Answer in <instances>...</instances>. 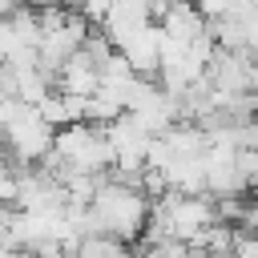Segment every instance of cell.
<instances>
[{
	"instance_id": "obj_3",
	"label": "cell",
	"mask_w": 258,
	"mask_h": 258,
	"mask_svg": "<svg viewBox=\"0 0 258 258\" xmlns=\"http://www.w3.org/2000/svg\"><path fill=\"white\" fill-rule=\"evenodd\" d=\"M125 250H133V246H129L125 238L109 234V230H89V234H81L77 246H73L77 258H117V254H125Z\"/></svg>"
},
{
	"instance_id": "obj_4",
	"label": "cell",
	"mask_w": 258,
	"mask_h": 258,
	"mask_svg": "<svg viewBox=\"0 0 258 258\" xmlns=\"http://www.w3.org/2000/svg\"><path fill=\"white\" fill-rule=\"evenodd\" d=\"M0 4H4V12H16V8H24L28 0H0Z\"/></svg>"
},
{
	"instance_id": "obj_5",
	"label": "cell",
	"mask_w": 258,
	"mask_h": 258,
	"mask_svg": "<svg viewBox=\"0 0 258 258\" xmlns=\"http://www.w3.org/2000/svg\"><path fill=\"white\" fill-rule=\"evenodd\" d=\"M28 4H36V8H48V4H69V0H28Z\"/></svg>"
},
{
	"instance_id": "obj_1",
	"label": "cell",
	"mask_w": 258,
	"mask_h": 258,
	"mask_svg": "<svg viewBox=\"0 0 258 258\" xmlns=\"http://www.w3.org/2000/svg\"><path fill=\"white\" fill-rule=\"evenodd\" d=\"M0 125H4V161L8 165H20V169L40 165L56 145V125L40 113V105H28L20 97H4Z\"/></svg>"
},
{
	"instance_id": "obj_2",
	"label": "cell",
	"mask_w": 258,
	"mask_h": 258,
	"mask_svg": "<svg viewBox=\"0 0 258 258\" xmlns=\"http://www.w3.org/2000/svg\"><path fill=\"white\" fill-rule=\"evenodd\" d=\"M101 81H105V64H101L89 48H81V52L56 73V89L77 93V97H93V93L101 89Z\"/></svg>"
}]
</instances>
